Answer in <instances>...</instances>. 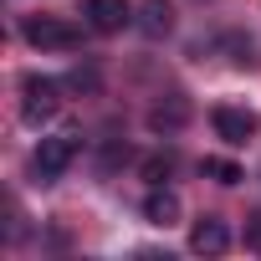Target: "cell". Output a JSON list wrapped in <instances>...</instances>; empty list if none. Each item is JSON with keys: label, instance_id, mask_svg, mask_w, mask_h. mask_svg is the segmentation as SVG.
<instances>
[{"label": "cell", "instance_id": "1", "mask_svg": "<svg viewBox=\"0 0 261 261\" xmlns=\"http://www.w3.org/2000/svg\"><path fill=\"white\" fill-rule=\"evenodd\" d=\"M21 36L36 46V51H77L82 46V31L67 26V21H51V16H31L21 26Z\"/></svg>", "mask_w": 261, "mask_h": 261}, {"label": "cell", "instance_id": "2", "mask_svg": "<svg viewBox=\"0 0 261 261\" xmlns=\"http://www.w3.org/2000/svg\"><path fill=\"white\" fill-rule=\"evenodd\" d=\"M57 108H62V82L31 72V77L21 82V118H26V123H46Z\"/></svg>", "mask_w": 261, "mask_h": 261}, {"label": "cell", "instance_id": "3", "mask_svg": "<svg viewBox=\"0 0 261 261\" xmlns=\"http://www.w3.org/2000/svg\"><path fill=\"white\" fill-rule=\"evenodd\" d=\"M77 159V134H57V139H41V149H36V159H31V169H36V179L41 185H51V179H62L67 174V164Z\"/></svg>", "mask_w": 261, "mask_h": 261}, {"label": "cell", "instance_id": "4", "mask_svg": "<svg viewBox=\"0 0 261 261\" xmlns=\"http://www.w3.org/2000/svg\"><path fill=\"white\" fill-rule=\"evenodd\" d=\"M210 123H215V139L230 144V149L251 144V139H256V128H261V118H256L251 108H230V102H220V108L210 113Z\"/></svg>", "mask_w": 261, "mask_h": 261}, {"label": "cell", "instance_id": "5", "mask_svg": "<svg viewBox=\"0 0 261 261\" xmlns=\"http://www.w3.org/2000/svg\"><path fill=\"white\" fill-rule=\"evenodd\" d=\"M82 16H87V26H92V31L113 36V31H123L128 21H134V6H128V0H87Z\"/></svg>", "mask_w": 261, "mask_h": 261}, {"label": "cell", "instance_id": "6", "mask_svg": "<svg viewBox=\"0 0 261 261\" xmlns=\"http://www.w3.org/2000/svg\"><path fill=\"white\" fill-rule=\"evenodd\" d=\"M230 246V230H225V220H215V215H200L195 220V230H190V251L195 256H220Z\"/></svg>", "mask_w": 261, "mask_h": 261}, {"label": "cell", "instance_id": "7", "mask_svg": "<svg viewBox=\"0 0 261 261\" xmlns=\"http://www.w3.org/2000/svg\"><path fill=\"white\" fill-rule=\"evenodd\" d=\"M144 220L149 225H179V195L174 190H164V185H154L149 195H144Z\"/></svg>", "mask_w": 261, "mask_h": 261}, {"label": "cell", "instance_id": "8", "mask_svg": "<svg viewBox=\"0 0 261 261\" xmlns=\"http://www.w3.org/2000/svg\"><path fill=\"white\" fill-rule=\"evenodd\" d=\"M139 31L144 36H169L174 31V6H169V0H144V6H139Z\"/></svg>", "mask_w": 261, "mask_h": 261}, {"label": "cell", "instance_id": "9", "mask_svg": "<svg viewBox=\"0 0 261 261\" xmlns=\"http://www.w3.org/2000/svg\"><path fill=\"white\" fill-rule=\"evenodd\" d=\"M200 169H205L215 185H241V179H246V174H241V164H230V159H205Z\"/></svg>", "mask_w": 261, "mask_h": 261}, {"label": "cell", "instance_id": "10", "mask_svg": "<svg viewBox=\"0 0 261 261\" xmlns=\"http://www.w3.org/2000/svg\"><path fill=\"white\" fill-rule=\"evenodd\" d=\"M179 123H185V102H174L169 113H164V108L149 113V128H179Z\"/></svg>", "mask_w": 261, "mask_h": 261}, {"label": "cell", "instance_id": "11", "mask_svg": "<svg viewBox=\"0 0 261 261\" xmlns=\"http://www.w3.org/2000/svg\"><path fill=\"white\" fill-rule=\"evenodd\" d=\"M246 251H256V256H261V210L246 220Z\"/></svg>", "mask_w": 261, "mask_h": 261}, {"label": "cell", "instance_id": "12", "mask_svg": "<svg viewBox=\"0 0 261 261\" xmlns=\"http://www.w3.org/2000/svg\"><path fill=\"white\" fill-rule=\"evenodd\" d=\"M144 174H149L154 185H164V179H169V159H149V164H144Z\"/></svg>", "mask_w": 261, "mask_h": 261}]
</instances>
